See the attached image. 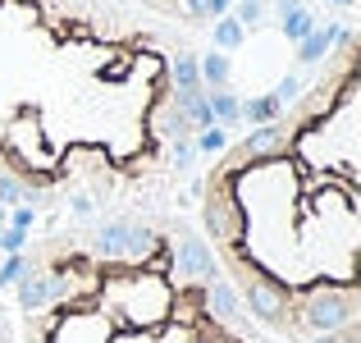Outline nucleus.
I'll use <instances>...</instances> for the list:
<instances>
[{"mask_svg": "<svg viewBox=\"0 0 361 343\" xmlns=\"http://www.w3.org/2000/svg\"><path fill=\"white\" fill-rule=\"evenodd\" d=\"M101 307H106L119 325L151 330V325H160V320L169 316L174 293H169V279L160 270L128 265V270L106 275V284H101Z\"/></svg>", "mask_w": 361, "mask_h": 343, "instance_id": "f257e3e1", "label": "nucleus"}, {"mask_svg": "<svg viewBox=\"0 0 361 343\" xmlns=\"http://www.w3.org/2000/svg\"><path fill=\"white\" fill-rule=\"evenodd\" d=\"M160 247L165 243L156 238V229L142 224V220H110L92 238V252L110 265H142V261H151Z\"/></svg>", "mask_w": 361, "mask_h": 343, "instance_id": "f03ea898", "label": "nucleus"}, {"mask_svg": "<svg viewBox=\"0 0 361 343\" xmlns=\"http://www.w3.org/2000/svg\"><path fill=\"white\" fill-rule=\"evenodd\" d=\"M298 320L307 335H338L343 325H353L357 320V293L353 284H343V289H334V284H320V289H311L307 298H302L298 307Z\"/></svg>", "mask_w": 361, "mask_h": 343, "instance_id": "7ed1b4c3", "label": "nucleus"}, {"mask_svg": "<svg viewBox=\"0 0 361 343\" xmlns=\"http://www.w3.org/2000/svg\"><path fill=\"white\" fill-rule=\"evenodd\" d=\"M165 252H169V270H174L178 279H188V284H211V279H220V261H215L211 243H206L202 234H192V229L178 224L174 247H165Z\"/></svg>", "mask_w": 361, "mask_h": 343, "instance_id": "20e7f679", "label": "nucleus"}, {"mask_svg": "<svg viewBox=\"0 0 361 343\" xmlns=\"http://www.w3.org/2000/svg\"><path fill=\"white\" fill-rule=\"evenodd\" d=\"M238 298H247L252 316L265 320V325H288V320H293L288 289H283L279 279H270L265 270H252V265H247V270H243V293H238Z\"/></svg>", "mask_w": 361, "mask_h": 343, "instance_id": "39448f33", "label": "nucleus"}, {"mask_svg": "<svg viewBox=\"0 0 361 343\" xmlns=\"http://www.w3.org/2000/svg\"><path fill=\"white\" fill-rule=\"evenodd\" d=\"M202 220H206V234H211L215 243H229V247H238L243 234H247V215H243L238 197H233L229 188H215V193L206 197Z\"/></svg>", "mask_w": 361, "mask_h": 343, "instance_id": "423d86ee", "label": "nucleus"}, {"mask_svg": "<svg viewBox=\"0 0 361 343\" xmlns=\"http://www.w3.org/2000/svg\"><path fill=\"white\" fill-rule=\"evenodd\" d=\"M202 307H206V316L224 320V325H233V330H243V325H247V311H243L238 289H233V284H224V279L202 284Z\"/></svg>", "mask_w": 361, "mask_h": 343, "instance_id": "0eeeda50", "label": "nucleus"}, {"mask_svg": "<svg viewBox=\"0 0 361 343\" xmlns=\"http://www.w3.org/2000/svg\"><path fill=\"white\" fill-rule=\"evenodd\" d=\"M283 142H288V128H283V119H274V124H256V128L247 133V142L238 147V156L256 165V160L279 156V151H283Z\"/></svg>", "mask_w": 361, "mask_h": 343, "instance_id": "6e6552de", "label": "nucleus"}, {"mask_svg": "<svg viewBox=\"0 0 361 343\" xmlns=\"http://www.w3.org/2000/svg\"><path fill=\"white\" fill-rule=\"evenodd\" d=\"M274 9H279V32L288 37L293 46H298L311 28H320V14L307 5V0H274Z\"/></svg>", "mask_w": 361, "mask_h": 343, "instance_id": "1a4fd4ad", "label": "nucleus"}, {"mask_svg": "<svg viewBox=\"0 0 361 343\" xmlns=\"http://www.w3.org/2000/svg\"><path fill=\"white\" fill-rule=\"evenodd\" d=\"M206 110H211V119L220 128H238L243 124V97L233 88H211L206 92Z\"/></svg>", "mask_w": 361, "mask_h": 343, "instance_id": "9d476101", "label": "nucleus"}, {"mask_svg": "<svg viewBox=\"0 0 361 343\" xmlns=\"http://www.w3.org/2000/svg\"><path fill=\"white\" fill-rule=\"evenodd\" d=\"M329 51H334V23L311 28V32L298 42V64H302V69H311V64H320Z\"/></svg>", "mask_w": 361, "mask_h": 343, "instance_id": "9b49d317", "label": "nucleus"}, {"mask_svg": "<svg viewBox=\"0 0 361 343\" xmlns=\"http://www.w3.org/2000/svg\"><path fill=\"white\" fill-rule=\"evenodd\" d=\"M197 73H202V88L206 92H211V88H229L233 60L224 51H206V55H197Z\"/></svg>", "mask_w": 361, "mask_h": 343, "instance_id": "f8f14e48", "label": "nucleus"}, {"mask_svg": "<svg viewBox=\"0 0 361 343\" xmlns=\"http://www.w3.org/2000/svg\"><path fill=\"white\" fill-rule=\"evenodd\" d=\"M169 83H174V92L202 88V73H197V55L192 51H178L174 55V64H169Z\"/></svg>", "mask_w": 361, "mask_h": 343, "instance_id": "ddd939ff", "label": "nucleus"}, {"mask_svg": "<svg viewBox=\"0 0 361 343\" xmlns=\"http://www.w3.org/2000/svg\"><path fill=\"white\" fill-rule=\"evenodd\" d=\"M274 119H283V106L270 97V92H261V97H252V101H243V124H274Z\"/></svg>", "mask_w": 361, "mask_h": 343, "instance_id": "4468645a", "label": "nucleus"}, {"mask_svg": "<svg viewBox=\"0 0 361 343\" xmlns=\"http://www.w3.org/2000/svg\"><path fill=\"white\" fill-rule=\"evenodd\" d=\"M247 42V28L238 23L233 14H224V18H215V51H224V55H233L238 46Z\"/></svg>", "mask_w": 361, "mask_h": 343, "instance_id": "2eb2a0df", "label": "nucleus"}, {"mask_svg": "<svg viewBox=\"0 0 361 343\" xmlns=\"http://www.w3.org/2000/svg\"><path fill=\"white\" fill-rule=\"evenodd\" d=\"M32 206V188H27L23 183V179H14V174H5V169H0V206H5V211H9V206Z\"/></svg>", "mask_w": 361, "mask_h": 343, "instance_id": "dca6fc26", "label": "nucleus"}, {"mask_svg": "<svg viewBox=\"0 0 361 343\" xmlns=\"http://www.w3.org/2000/svg\"><path fill=\"white\" fill-rule=\"evenodd\" d=\"M202 156H220L224 147H229V128H220V124H211V128H202L197 133V142H192Z\"/></svg>", "mask_w": 361, "mask_h": 343, "instance_id": "f3484780", "label": "nucleus"}, {"mask_svg": "<svg viewBox=\"0 0 361 343\" xmlns=\"http://www.w3.org/2000/svg\"><path fill=\"white\" fill-rule=\"evenodd\" d=\"M265 9H270V0H233V9H229V14L238 18L243 28H256V23L265 18Z\"/></svg>", "mask_w": 361, "mask_h": 343, "instance_id": "a211bd4d", "label": "nucleus"}, {"mask_svg": "<svg viewBox=\"0 0 361 343\" xmlns=\"http://www.w3.org/2000/svg\"><path fill=\"white\" fill-rule=\"evenodd\" d=\"M302 88H307V83H302V73H283V78H279V83H274V92H270V97H274V101H279V106H283V110H288V106H293V101H298V97H302Z\"/></svg>", "mask_w": 361, "mask_h": 343, "instance_id": "6ab92c4d", "label": "nucleus"}, {"mask_svg": "<svg viewBox=\"0 0 361 343\" xmlns=\"http://www.w3.org/2000/svg\"><path fill=\"white\" fill-rule=\"evenodd\" d=\"M27 265H32V261H27L23 252L5 256V261H0V289H14V284H18V279L27 275Z\"/></svg>", "mask_w": 361, "mask_h": 343, "instance_id": "aec40b11", "label": "nucleus"}, {"mask_svg": "<svg viewBox=\"0 0 361 343\" xmlns=\"http://www.w3.org/2000/svg\"><path fill=\"white\" fill-rule=\"evenodd\" d=\"M23 247H27V234H23V229L0 224V252H5V256H14V252H23Z\"/></svg>", "mask_w": 361, "mask_h": 343, "instance_id": "412c9836", "label": "nucleus"}, {"mask_svg": "<svg viewBox=\"0 0 361 343\" xmlns=\"http://www.w3.org/2000/svg\"><path fill=\"white\" fill-rule=\"evenodd\" d=\"M5 224H14V229H23V234H27V229H32L37 224V206H9V215H5Z\"/></svg>", "mask_w": 361, "mask_h": 343, "instance_id": "4be33fe9", "label": "nucleus"}, {"mask_svg": "<svg viewBox=\"0 0 361 343\" xmlns=\"http://www.w3.org/2000/svg\"><path fill=\"white\" fill-rule=\"evenodd\" d=\"M192 160H197L192 138H174V165H178V169H192Z\"/></svg>", "mask_w": 361, "mask_h": 343, "instance_id": "5701e85b", "label": "nucleus"}, {"mask_svg": "<svg viewBox=\"0 0 361 343\" xmlns=\"http://www.w3.org/2000/svg\"><path fill=\"white\" fill-rule=\"evenodd\" d=\"M69 211H73V215H82V220H87V215L97 211V202H92L87 193H73V197H69Z\"/></svg>", "mask_w": 361, "mask_h": 343, "instance_id": "b1692460", "label": "nucleus"}, {"mask_svg": "<svg viewBox=\"0 0 361 343\" xmlns=\"http://www.w3.org/2000/svg\"><path fill=\"white\" fill-rule=\"evenodd\" d=\"M188 18H211V0H183Z\"/></svg>", "mask_w": 361, "mask_h": 343, "instance_id": "393cba45", "label": "nucleus"}, {"mask_svg": "<svg viewBox=\"0 0 361 343\" xmlns=\"http://www.w3.org/2000/svg\"><path fill=\"white\" fill-rule=\"evenodd\" d=\"M233 9V0H211V18H224Z\"/></svg>", "mask_w": 361, "mask_h": 343, "instance_id": "a878e982", "label": "nucleus"}, {"mask_svg": "<svg viewBox=\"0 0 361 343\" xmlns=\"http://www.w3.org/2000/svg\"><path fill=\"white\" fill-rule=\"evenodd\" d=\"M311 343H338V335H316Z\"/></svg>", "mask_w": 361, "mask_h": 343, "instance_id": "bb28decb", "label": "nucleus"}, {"mask_svg": "<svg viewBox=\"0 0 361 343\" xmlns=\"http://www.w3.org/2000/svg\"><path fill=\"white\" fill-rule=\"evenodd\" d=\"M0 343H9V325H5V316H0Z\"/></svg>", "mask_w": 361, "mask_h": 343, "instance_id": "cd10ccee", "label": "nucleus"}, {"mask_svg": "<svg viewBox=\"0 0 361 343\" xmlns=\"http://www.w3.org/2000/svg\"><path fill=\"white\" fill-rule=\"evenodd\" d=\"M329 5H338V9H353V5H357V0H329Z\"/></svg>", "mask_w": 361, "mask_h": 343, "instance_id": "c85d7f7f", "label": "nucleus"}]
</instances>
